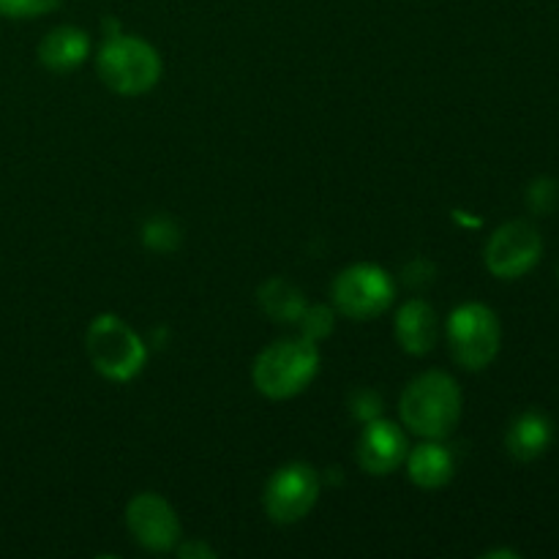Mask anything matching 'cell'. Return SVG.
<instances>
[{"label":"cell","instance_id":"10","mask_svg":"<svg viewBox=\"0 0 559 559\" xmlns=\"http://www.w3.org/2000/svg\"><path fill=\"white\" fill-rule=\"evenodd\" d=\"M358 464L364 473L382 478L399 469L407 459V435L399 424L385 418L366 420V429L358 437Z\"/></svg>","mask_w":559,"mask_h":559},{"label":"cell","instance_id":"15","mask_svg":"<svg viewBox=\"0 0 559 559\" xmlns=\"http://www.w3.org/2000/svg\"><path fill=\"white\" fill-rule=\"evenodd\" d=\"M257 298H260V306L273 322L293 325V322H300L306 311L304 293L295 289L289 282H284V278H267L260 287V293H257Z\"/></svg>","mask_w":559,"mask_h":559},{"label":"cell","instance_id":"19","mask_svg":"<svg viewBox=\"0 0 559 559\" xmlns=\"http://www.w3.org/2000/svg\"><path fill=\"white\" fill-rule=\"evenodd\" d=\"M304 328V336L311 342H322L333 331V311L328 306H306L304 317L298 322Z\"/></svg>","mask_w":559,"mask_h":559},{"label":"cell","instance_id":"3","mask_svg":"<svg viewBox=\"0 0 559 559\" xmlns=\"http://www.w3.org/2000/svg\"><path fill=\"white\" fill-rule=\"evenodd\" d=\"M96 71L109 91L120 96H142L162 80V58L156 47L136 36H109L98 49Z\"/></svg>","mask_w":559,"mask_h":559},{"label":"cell","instance_id":"2","mask_svg":"<svg viewBox=\"0 0 559 559\" xmlns=\"http://www.w3.org/2000/svg\"><path fill=\"white\" fill-rule=\"evenodd\" d=\"M320 371V349L311 338H278L254 360L251 380L267 399H293L311 385Z\"/></svg>","mask_w":559,"mask_h":559},{"label":"cell","instance_id":"1","mask_svg":"<svg viewBox=\"0 0 559 559\" xmlns=\"http://www.w3.org/2000/svg\"><path fill=\"white\" fill-rule=\"evenodd\" d=\"M399 413L413 435L445 440L462 418V391L445 371H424L404 388Z\"/></svg>","mask_w":559,"mask_h":559},{"label":"cell","instance_id":"12","mask_svg":"<svg viewBox=\"0 0 559 559\" xmlns=\"http://www.w3.org/2000/svg\"><path fill=\"white\" fill-rule=\"evenodd\" d=\"M551 440H555V426L538 409H527L513 424L508 426L506 448L513 459L519 462H535L549 451Z\"/></svg>","mask_w":559,"mask_h":559},{"label":"cell","instance_id":"8","mask_svg":"<svg viewBox=\"0 0 559 559\" xmlns=\"http://www.w3.org/2000/svg\"><path fill=\"white\" fill-rule=\"evenodd\" d=\"M540 254H544V238L535 229V224L516 218V222L502 224L497 233H491L484 257L491 276L513 282V278H522L524 273L533 271Z\"/></svg>","mask_w":559,"mask_h":559},{"label":"cell","instance_id":"11","mask_svg":"<svg viewBox=\"0 0 559 559\" xmlns=\"http://www.w3.org/2000/svg\"><path fill=\"white\" fill-rule=\"evenodd\" d=\"M87 52H91V38H87L85 31H80L74 25L52 27L41 38V44H38V60H41V66H47L49 71H58V74L74 71L76 66L85 63Z\"/></svg>","mask_w":559,"mask_h":559},{"label":"cell","instance_id":"14","mask_svg":"<svg viewBox=\"0 0 559 559\" xmlns=\"http://www.w3.org/2000/svg\"><path fill=\"white\" fill-rule=\"evenodd\" d=\"M404 462H407L409 480L420 489H442L445 484H451L453 469H456L451 451L440 445V440H429L413 448Z\"/></svg>","mask_w":559,"mask_h":559},{"label":"cell","instance_id":"5","mask_svg":"<svg viewBox=\"0 0 559 559\" xmlns=\"http://www.w3.org/2000/svg\"><path fill=\"white\" fill-rule=\"evenodd\" d=\"M500 320L489 306L462 304L448 317V347L462 369H486L500 353Z\"/></svg>","mask_w":559,"mask_h":559},{"label":"cell","instance_id":"6","mask_svg":"<svg viewBox=\"0 0 559 559\" xmlns=\"http://www.w3.org/2000/svg\"><path fill=\"white\" fill-rule=\"evenodd\" d=\"M396 298V284L371 262H358L342 271L333 282V306L355 322L374 320Z\"/></svg>","mask_w":559,"mask_h":559},{"label":"cell","instance_id":"9","mask_svg":"<svg viewBox=\"0 0 559 559\" xmlns=\"http://www.w3.org/2000/svg\"><path fill=\"white\" fill-rule=\"evenodd\" d=\"M126 527L147 551H169L180 544V522L162 495L142 491L126 508Z\"/></svg>","mask_w":559,"mask_h":559},{"label":"cell","instance_id":"16","mask_svg":"<svg viewBox=\"0 0 559 559\" xmlns=\"http://www.w3.org/2000/svg\"><path fill=\"white\" fill-rule=\"evenodd\" d=\"M142 240H145V246H151L153 251H173L175 246H178L180 233L169 218L158 216L145 224V235H142Z\"/></svg>","mask_w":559,"mask_h":559},{"label":"cell","instance_id":"4","mask_svg":"<svg viewBox=\"0 0 559 559\" xmlns=\"http://www.w3.org/2000/svg\"><path fill=\"white\" fill-rule=\"evenodd\" d=\"M85 353L93 369L112 382H129L145 366V344L115 314H98L87 325Z\"/></svg>","mask_w":559,"mask_h":559},{"label":"cell","instance_id":"7","mask_svg":"<svg viewBox=\"0 0 559 559\" xmlns=\"http://www.w3.org/2000/svg\"><path fill=\"white\" fill-rule=\"evenodd\" d=\"M320 500V473L306 462L284 464L265 486V513L276 524H295Z\"/></svg>","mask_w":559,"mask_h":559},{"label":"cell","instance_id":"17","mask_svg":"<svg viewBox=\"0 0 559 559\" xmlns=\"http://www.w3.org/2000/svg\"><path fill=\"white\" fill-rule=\"evenodd\" d=\"M559 202V186L557 180L551 178H538L530 183L527 189V205L530 211L538 213V216H544V213H551L557 207Z\"/></svg>","mask_w":559,"mask_h":559},{"label":"cell","instance_id":"20","mask_svg":"<svg viewBox=\"0 0 559 559\" xmlns=\"http://www.w3.org/2000/svg\"><path fill=\"white\" fill-rule=\"evenodd\" d=\"M178 555L183 557V559H211V557H216V551L211 549V546L207 544H202V540H191V544H183V546H178Z\"/></svg>","mask_w":559,"mask_h":559},{"label":"cell","instance_id":"21","mask_svg":"<svg viewBox=\"0 0 559 559\" xmlns=\"http://www.w3.org/2000/svg\"><path fill=\"white\" fill-rule=\"evenodd\" d=\"M486 559H491V557H508V559H519V555L516 551H506V549H500V551H489V555H484Z\"/></svg>","mask_w":559,"mask_h":559},{"label":"cell","instance_id":"18","mask_svg":"<svg viewBox=\"0 0 559 559\" xmlns=\"http://www.w3.org/2000/svg\"><path fill=\"white\" fill-rule=\"evenodd\" d=\"M60 0H0V16L9 20H33L58 9Z\"/></svg>","mask_w":559,"mask_h":559},{"label":"cell","instance_id":"13","mask_svg":"<svg viewBox=\"0 0 559 559\" xmlns=\"http://www.w3.org/2000/svg\"><path fill=\"white\" fill-rule=\"evenodd\" d=\"M396 342L404 353L426 355L437 344V311L426 300L415 298L399 309Z\"/></svg>","mask_w":559,"mask_h":559}]
</instances>
